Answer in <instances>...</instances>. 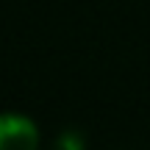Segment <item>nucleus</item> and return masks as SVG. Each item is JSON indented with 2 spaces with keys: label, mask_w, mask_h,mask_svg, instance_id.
<instances>
[{
  "label": "nucleus",
  "mask_w": 150,
  "mask_h": 150,
  "mask_svg": "<svg viewBox=\"0 0 150 150\" xmlns=\"http://www.w3.org/2000/svg\"><path fill=\"white\" fill-rule=\"evenodd\" d=\"M39 131L31 117L6 111L0 114V150H36Z\"/></svg>",
  "instance_id": "f257e3e1"
}]
</instances>
